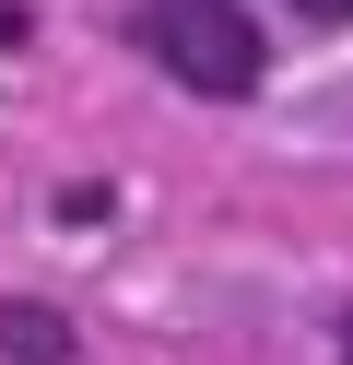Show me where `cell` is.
<instances>
[{
	"mask_svg": "<svg viewBox=\"0 0 353 365\" xmlns=\"http://www.w3.org/2000/svg\"><path fill=\"white\" fill-rule=\"evenodd\" d=\"M0 354L12 365H59L71 354V318L59 307H0Z\"/></svg>",
	"mask_w": 353,
	"mask_h": 365,
	"instance_id": "cell-2",
	"label": "cell"
},
{
	"mask_svg": "<svg viewBox=\"0 0 353 365\" xmlns=\"http://www.w3.org/2000/svg\"><path fill=\"white\" fill-rule=\"evenodd\" d=\"M342 354H353V318H342Z\"/></svg>",
	"mask_w": 353,
	"mask_h": 365,
	"instance_id": "cell-4",
	"label": "cell"
},
{
	"mask_svg": "<svg viewBox=\"0 0 353 365\" xmlns=\"http://www.w3.org/2000/svg\"><path fill=\"white\" fill-rule=\"evenodd\" d=\"M141 36H153V59L188 95H259V24L235 0H153Z\"/></svg>",
	"mask_w": 353,
	"mask_h": 365,
	"instance_id": "cell-1",
	"label": "cell"
},
{
	"mask_svg": "<svg viewBox=\"0 0 353 365\" xmlns=\"http://www.w3.org/2000/svg\"><path fill=\"white\" fill-rule=\"evenodd\" d=\"M295 12H318V24H353V0H295Z\"/></svg>",
	"mask_w": 353,
	"mask_h": 365,
	"instance_id": "cell-3",
	"label": "cell"
}]
</instances>
